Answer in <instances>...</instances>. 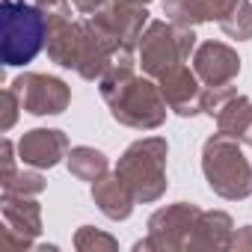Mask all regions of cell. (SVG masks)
<instances>
[{"label": "cell", "mask_w": 252, "mask_h": 252, "mask_svg": "<svg viewBox=\"0 0 252 252\" xmlns=\"http://www.w3.org/2000/svg\"><path fill=\"white\" fill-rule=\"evenodd\" d=\"M193 71L205 86H231L240 74V57L225 42H199L193 51Z\"/></svg>", "instance_id": "30bf717a"}, {"label": "cell", "mask_w": 252, "mask_h": 252, "mask_svg": "<svg viewBox=\"0 0 252 252\" xmlns=\"http://www.w3.org/2000/svg\"><path fill=\"white\" fill-rule=\"evenodd\" d=\"M228 249H234V252H252V225L234 228V237H231Z\"/></svg>", "instance_id": "603a6c76"}, {"label": "cell", "mask_w": 252, "mask_h": 252, "mask_svg": "<svg viewBox=\"0 0 252 252\" xmlns=\"http://www.w3.org/2000/svg\"><path fill=\"white\" fill-rule=\"evenodd\" d=\"M9 86L18 92V98L30 116H60L71 104V86L54 74L24 71Z\"/></svg>", "instance_id": "ba28073f"}, {"label": "cell", "mask_w": 252, "mask_h": 252, "mask_svg": "<svg viewBox=\"0 0 252 252\" xmlns=\"http://www.w3.org/2000/svg\"><path fill=\"white\" fill-rule=\"evenodd\" d=\"M163 15L166 21L181 27H199L211 21V12L205 9L202 0H163Z\"/></svg>", "instance_id": "e0dca14e"}, {"label": "cell", "mask_w": 252, "mask_h": 252, "mask_svg": "<svg viewBox=\"0 0 252 252\" xmlns=\"http://www.w3.org/2000/svg\"><path fill=\"white\" fill-rule=\"evenodd\" d=\"M249 146H252V143H249Z\"/></svg>", "instance_id": "83f0119b"}, {"label": "cell", "mask_w": 252, "mask_h": 252, "mask_svg": "<svg viewBox=\"0 0 252 252\" xmlns=\"http://www.w3.org/2000/svg\"><path fill=\"white\" fill-rule=\"evenodd\" d=\"M166 158H169V143L163 137H143L122 152L116 172L131 187L137 205H152V202L163 199V193L169 187Z\"/></svg>", "instance_id": "3957f363"}, {"label": "cell", "mask_w": 252, "mask_h": 252, "mask_svg": "<svg viewBox=\"0 0 252 252\" xmlns=\"http://www.w3.org/2000/svg\"><path fill=\"white\" fill-rule=\"evenodd\" d=\"M74 249L77 252H113L119 249V240L95 225H80L74 231Z\"/></svg>", "instance_id": "d6986e66"}, {"label": "cell", "mask_w": 252, "mask_h": 252, "mask_svg": "<svg viewBox=\"0 0 252 252\" xmlns=\"http://www.w3.org/2000/svg\"><path fill=\"white\" fill-rule=\"evenodd\" d=\"M202 208L193 202H172L149 217V234L134 243V252H184Z\"/></svg>", "instance_id": "8992f818"}, {"label": "cell", "mask_w": 252, "mask_h": 252, "mask_svg": "<svg viewBox=\"0 0 252 252\" xmlns=\"http://www.w3.org/2000/svg\"><path fill=\"white\" fill-rule=\"evenodd\" d=\"M104 3H107V0H71V6H74L80 15H92V12H98Z\"/></svg>", "instance_id": "484cf974"}, {"label": "cell", "mask_w": 252, "mask_h": 252, "mask_svg": "<svg viewBox=\"0 0 252 252\" xmlns=\"http://www.w3.org/2000/svg\"><path fill=\"white\" fill-rule=\"evenodd\" d=\"M202 3H205V9L211 12V21H222L225 15H228V9L237 3V0H202Z\"/></svg>", "instance_id": "cb8c5ba5"}, {"label": "cell", "mask_w": 252, "mask_h": 252, "mask_svg": "<svg viewBox=\"0 0 252 252\" xmlns=\"http://www.w3.org/2000/svg\"><path fill=\"white\" fill-rule=\"evenodd\" d=\"M89 21L122 51V54H134L140 48L143 30L149 27V9L140 0H107V3L89 15Z\"/></svg>", "instance_id": "52a82bcc"}, {"label": "cell", "mask_w": 252, "mask_h": 252, "mask_svg": "<svg viewBox=\"0 0 252 252\" xmlns=\"http://www.w3.org/2000/svg\"><path fill=\"white\" fill-rule=\"evenodd\" d=\"M65 163H68V172H71L77 181H86V184H92V181H98L101 175L110 172L107 155H104L101 149H92V146H74V149L68 152Z\"/></svg>", "instance_id": "2e32d148"}, {"label": "cell", "mask_w": 252, "mask_h": 252, "mask_svg": "<svg viewBox=\"0 0 252 252\" xmlns=\"http://www.w3.org/2000/svg\"><path fill=\"white\" fill-rule=\"evenodd\" d=\"M158 86L169 104V110L181 119L199 116L202 113V95H205V83L199 80V74L190 65H178L169 68L166 74L158 77Z\"/></svg>", "instance_id": "7c38bea8"}, {"label": "cell", "mask_w": 252, "mask_h": 252, "mask_svg": "<svg viewBox=\"0 0 252 252\" xmlns=\"http://www.w3.org/2000/svg\"><path fill=\"white\" fill-rule=\"evenodd\" d=\"M220 30L228 39L249 42L252 39V0H237V3L228 9V15L220 21Z\"/></svg>", "instance_id": "ac0fdd59"}, {"label": "cell", "mask_w": 252, "mask_h": 252, "mask_svg": "<svg viewBox=\"0 0 252 252\" xmlns=\"http://www.w3.org/2000/svg\"><path fill=\"white\" fill-rule=\"evenodd\" d=\"M30 3L42 6L48 15H51V12H65V9H71V0H30Z\"/></svg>", "instance_id": "d4e9b609"}, {"label": "cell", "mask_w": 252, "mask_h": 252, "mask_svg": "<svg viewBox=\"0 0 252 252\" xmlns=\"http://www.w3.org/2000/svg\"><path fill=\"white\" fill-rule=\"evenodd\" d=\"M240 146L243 143L220 131L208 137L202 146V175L208 187L228 202H240L252 196V163L246 160Z\"/></svg>", "instance_id": "277c9868"}, {"label": "cell", "mask_w": 252, "mask_h": 252, "mask_svg": "<svg viewBox=\"0 0 252 252\" xmlns=\"http://www.w3.org/2000/svg\"><path fill=\"white\" fill-rule=\"evenodd\" d=\"M217 131L237 140V143H252V98L249 95H234L225 101V107L214 116Z\"/></svg>", "instance_id": "9a60e30c"}, {"label": "cell", "mask_w": 252, "mask_h": 252, "mask_svg": "<svg viewBox=\"0 0 252 252\" xmlns=\"http://www.w3.org/2000/svg\"><path fill=\"white\" fill-rule=\"evenodd\" d=\"M98 89L110 107V116L125 128L158 131L166 122L169 104L155 77L137 74V57H119L98 80Z\"/></svg>", "instance_id": "6da1fadb"}, {"label": "cell", "mask_w": 252, "mask_h": 252, "mask_svg": "<svg viewBox=\"0 0 252 252\" xmlns=\"http://www.w3.org/2000/svg\"><path fill=\"white\" fill-rule=\"evenodd\" d=\"M45 187H48V181L39 172H27V169H18L15 178H9V181L0 184L3 196H42Z\"/></svg>", "instance_id": "ffe728a7"}, {"label": "cell", "mask_w": 252, "mask_h": 252, "mask_svg": "<svg viewBox=\"0 0 252 252\" xmlns=\"http://www.w3.org/2000/svg\"><path fill=\"white\" fill-rule=\"evenodd\" d=\"M234 95H237L234 86H205V95H202V113L214 119V116L225 107V101L234 98Z\"/></svg>", "instance_id": "44dd1931"}, {"label": "cell", "mask_w": 252, "mask_h": 252, "mask_svg": "<svg viewBox=\"0 0 252 252\" xmlns=\"http://www.w3.org/2000/svg\"><path fill=\"white\" fill-rule=\"evenodd\" d=\"M21 110H24V104H21L18 92H15L12 86H6V89H3V122H0V131H3V134H6V131H12Z\"/></svg>", "instance_id": "7402d4cb"}, {"label": "cell", "mask_w": 252, "mask_h": 252, "mask_svg": "<svg viewBox=\"0 0 252 252\" xmlns=\"http://www.w3.org/2000/svg\"><path fill=\"white\" fill-rule=\"evenodd\" d=\"M196 45H199L196 27H181V24H172L166 18L149 21V27L143 30L140 48H137V63H140L143 74L158 80L169 68L187 65L193 60Z\"/></svg>", "instance_id": "5b68a950"}, {"label": "cell", "mask_w": 252, "mask_h": 252, "mask_svg": "<svg viewBox=\"0 0 252 252\" xmlns=\"http://www.w3.org/2000/svg\"><path fill=\"white\" fill-rule=\"evenodd\" d=\"M234 237V220L225 211H202L187 249H228Z\"/></svg>", "instance_id": "5bb4252c"}, {"label": "cell", "mask_w": 252, "mask_h": 252, "mask_svg": "<svg viewBox=\"0 0 252 252\" xmlns=\"http://www.w3.org/2000/svg\"><path fill=\"white\" fill-rule=\"evenodd\" d=\"M48 45V12L30 0H0V63L30 65Z\"/></svg>", "instance_id": "7a4b0ae2"}, {"label": "cell", "mask_w": 252, "mask_h": 252, "mask_svg": "<svg viewBox=\"0 0 252 252\" xmlns=\"http://www.w3.org/2000/svg\"><path fill=\"white\" fill-rule=\"evenodd\" d=\"M92 202H95V208H98L107 220H113V222L128 220V217L134 214V205H137L131 187L119 178L116 169L107 172V175H101L98 181H92Z\"/></svg>", "instance_id": "4fadbf2b"}, {"label": "cell", "mask_w": 252, "mask_h": 252, "mask_svg": "<svg viewBox=\"0 0 252 252\" xmlns=\"http://www.w3.org/2000/svg\"><path fill=\"white\" fill-rule=\"evenodd\" d=\"M140 3H146V6H149V3H152V0H140Z\"/></svg>", "instance_id": "4316f807"}, {"label": "cell", "mask_w": 252, "mask_h": 252, "mask_svg": "<svg viewBox=\"0 0 252 252\" xmlns=\"http://www.w3.org/2000/svg\"><path fill=\"white\" fill-rule=\"evenodd\" d=\"M71 152L65 131L60 128H33L18 140V158L30 169H54Z\"/></svg>", "instance_id": "8fae6325"}, {"label": "cell", "mask_w": 252, "mask_h": 252, "mask_svg": "<svg viewBox=\"0 0 252 252\" xmlns=\"http://www.w3.org/2000/svg\"><path fill=\"white\" fill-rule=\"evenodd\" d=\"M3 237L15 249H36L42 234V205L39 196H3Z\"/></svg>", "instance_id": "9c48e42d"}]
</instances>
